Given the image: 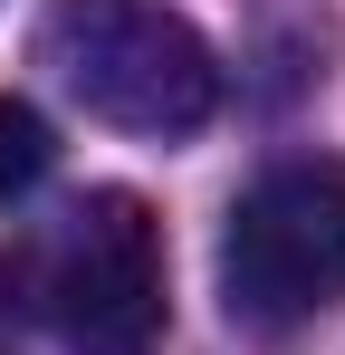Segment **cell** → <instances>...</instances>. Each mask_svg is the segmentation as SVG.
Segmentation results:
<instances>
[{"label": "cell", "instance_id": "1", "mask_svg": "<svg viewBox=\"0 0 345 355\" xmlns=\"http://www.w3.org/2000/svg\"><path fill=\"white\" fill-rule=\"evenodd\" d=\"M0 297L67 355H154L172 317L163 221L134 192H87L0 259Z\"/></svg>", "mask_w": 345, "mask_h": 355}, {"label": "cell", "instance_id": "2", "mask_svg": "<svg viewBox=\"0 0 345 355\" xmlns=\"http://www.w3.org/2000/svg\"><path fill=\"white\" fill-rule=\"evenodd\" d=\"M39 58L115 135L172 144V135H202V125L221 116V58L163 0H48Z\"/></svg>", "mask_w": 345, "mask_h": 355}, {"label": "cell", "instance_id": "3", "mask_svg": "<svg viewBox=\"0 0 345 355\" xmlns=\"http://www.w3.org/2000/svg\"><path fill=\"white\" fill-rule=\"evenodd\" d=\"M221 297L240 327H307L345 297V164H269L221 221Z\"/></svg>", "mask_w": 345, "mask_h": 355}, {"label": "cell", "instance_id": "4", "mask_svg": "<svg viewBox=\"0 0 345 355\" xmlns=\"http://www.w3.org/2000/svg\"><path fill=\"white\" fill-rule=\"evenodd\" d=\"M48 164H57L48 116H39V106H19V96H0V202L39 192V173H48Z\"/></svg>", "mask_w": 345, "mask_h": 355}]
</instances>
